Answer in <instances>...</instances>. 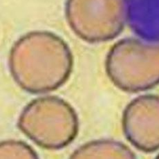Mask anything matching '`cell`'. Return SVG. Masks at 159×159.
<instances>
[{"label":"cell","mask_w":159,"mask_h":159,"mask_svg":"<svg viewBox=\"0 0 159 159\" xmlns=\"http://www.w3.org/2000/svg\"><path fill=\"white\" fill-rule=\"evenodd\" d=\"M73 66V55L66 42L46 30L24 35L9 55L12 77L30 93H45L60 87L68 80Z\"/></svg>","instance_id":"cell-1"},{"label":"cell","mask_w":159,"mask_h":159,"mask_svg":"<svg viewBox=\"0 0 159 159\" xmlns=\"http://www.w3.org/2000/svg\"><path fill=\"white\" fill-rule=\"evenodd\" d=\"M17 126L37 145L50 150L69 145L79 129L75 109L65 100L53 96L30 102L21 113Z\"/></svg>","instance_id":"cell-2"},{"label":"cell","mask_w":159,"mask_h":159,"mask_svg":"<svg viewBox=\"0 0 159 159\" xmlns=\"http://www.w3.org/2000/svg\"><path fill=\"white\" fill-rule=\"evenodd\" d=\"M105 69L113 84L125 92L151 89L159 84V43L121 39L110 48Z\"/></svg>","instance_id":"cell-3"},{"label":"cell","mask_w":159,"mask_h":159,"mask_svg":"<svg viewBox=\"0 0 159 159\" xmlns=\"http://www.w3.org/2000/svg\"><path fill=\"white\" fill-rule=\"evenodd\" d=\"M66 18L82 40L96 44L120 34L127 23L126 0H67Z\"/></svg>","instance_id":"cell-4"},{"label":"cell","mask_w":159,"mask_h":159,"mask_svg":"<svg viewBox=\"0 0 159 159\" xmlns=\"http://www.w3.org/2000/svg\"><path fill=\"white\" fill-rule=\"evenodd\" d=\"M122 127L128 141L144 152L159 149V96L144 95L125 109Z\"/></svg>","instance_id":"cell-5"},{"label":"cell","mask_w":159,"mask_h":159,"mask_svg":"<svg viewBox=\"0 0 159 159\" xmlns=\"http://www.w3.org/2000/svg\"><path fill=\"white\" fill-rule=\"evenodd\" d=\"M130 29L143 40L159 43V0H126Z\"/></svg>","instance_id":"cell-6"},{"label":"cell","mask_w":159,"mask_h":159,"mask_svg":"<svg viewBox=\"0 0 159 159\" xmlns=\"http://www.w3.org/2000/svg\"><path fill=\"white\" fill-rule=\"evenodd\" d=\"M70 158H136L124 143L114 140H96L85 143L73 152Z\"/></svg>","instance_id":"cell-7"},{"label":"cell","mask_w":159,"mask_h":159,"mask_svg":"<svg viewBox=\"0 0 159 159\" xmlns=\"http://www.w3.org/2000/svg\"><path fill=\"white\" fill-rule=\"evenodd\" d=\"M0 158H38L37 152L27 143L20 140H8L1 143Z\"/></svg>","instance_id":"cell-8"},{"label":"cell","mask_w":159,"mask_h":159,"mask_svg":"<svg viewBox=\"0 0 159 159\" xmlns=\"http://www.w3.org/2000/svg\"><path fill=\"white\" fill-rule=\"evenodd\" d=\"M157 158H159V154L157 156Z\"/></svg>","instance_id":"cell-9"}]
</instances>
